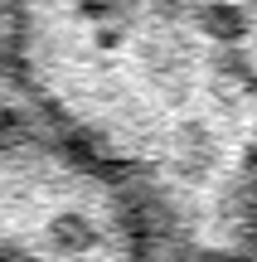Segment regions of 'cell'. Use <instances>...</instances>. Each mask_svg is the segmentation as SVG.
Masks as SVG:
<instances>
[{
  "instance_id": "2",
  "label": "cell",
  "mask_w": 257,
  "mask_h": 262,
  "mask_svg": "<svg viewBox=\"0 0 257 262\" xmlns=\"http://www.w3.org/2000/svg\"><path fill=\"white\" fill-rule=\"evenodd\" d=\"M0 262H155L116 170L0 54Z\"/></svg>"
},
{
  "instance_id": "1",
  "label": "cell",
  "mask_w": 257,
  "mask_h": 262,
  "mask_svg": "<svg viewBox=\"0 0 257 262\" xmlns=\"http://www.w3.org/2000/svg\"><path fill=\"white\" fill-rule=\"evenodd\" d=\"M5 63L136 199L165 262H257V0H19Z\"/></svg>"
},
{
  "instance_id": "3",
  "label": "cell",
  "mask_w": 257,
  "mask_h": 262,
  "mask_svg": "<svg viewBox=\"0 0 257 262\" xmlns=\"http://www.w3.org/2000/svg\"><path fill=\"white\" fill-rule=\"evenodd\" d=\"M15 10H19V0H0V25H5V19L15 15Z\"/></svg>"
}]
</instances>
